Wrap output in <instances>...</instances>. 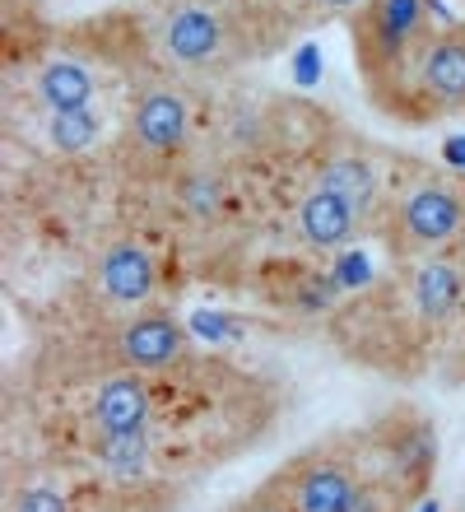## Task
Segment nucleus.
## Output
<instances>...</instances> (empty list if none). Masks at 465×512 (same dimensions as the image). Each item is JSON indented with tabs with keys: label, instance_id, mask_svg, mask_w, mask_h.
<instances>
[{
	"label": "nucleus",
	"instance_id": "11",
	"mask_svg": "<svg viewBox=\"0 0 465 512\" xmlns=\"http://www.w3.org/2000/svg\"><path fill=\"white\" fill-rule=\"evenodd\" d=\"M414 303H419V312H424L428 322L452 317L456 303H461V275H456V266L433 261V266L419 270V280H414Z\"/></svg>",
	"mask_w": 465,
	"mask_h": 512
},
{
	"label": "nucleus",
	"instance_id": "13",
	"mask_svg": "<svg viewBox=\"0 0 465 512\" xmlns=\"http://www.w3.org/2000/svg\"><path fill=\"white\" fill-rule=\"evenodd\" d=\"M98 140V122H93L89 108H70V112H56L52 117V145L61 154H80Z\"/></svg>",
	"mask_w": 465,
	"mask_h": 512
},
{
	"label": "nucleus",
	"instance_id": "6",
	"mask_svg": "<svg viewBox=\"0 0 465 512\" xmlns=\"http://www.w3.org/2000/svg\"><path fill=\"white\" fill-rule=\"evenodd\" d=\"M121 350L135 368H163L182 354V326L173 317H140V322L126 326Z\"/></svg>",
	"mask_w": 465,
	"mask_h": 512
},
{
	"label": "nucleus",
	"instance_id": "9",
	"mask_svg": "<svg viewBox=\"0 0 465 512\" xmlns=\"http://www.w3.org/2000/svg\"><path fill=\"white\" fill-rule=\"evenodd\" d=\"M219 42H224V24L205 10H182V14H173V24H168V47H173V56L186 61V66L214 61V56H219Z\"/></svg>",
	"mask_w": 465,
	"mask_h": 512
},
{
	"label": "nucleus",
	"instance_id": "2",
	"mask_svg": "<svg viewBox=\"0 0 465 512\" xmlns=\"http://www.w3.org/2000/svg\"><path fill=\"white\" fill-rule=\"evenodd\" d=\"M400 224L410 233V243H424V247H438L447 238H456L465 224V205L456 191L447 187H424L414 191L405 210H400Z\"/></svg>",
	"mask_w": 465,
	"mask_h": 512
},
{
	"label": "nucleus",
	"instance_id": "16",
	"mask_svg": "<svg viewBox=\"0 0 465 512\" xmlns=\"http://www.w3.org/2000/svg\"><path fill=\"white\" fill-rule=\"evenodd\" d=\"M321 5H326V10H354L359 0H321Z\"/></svg>",
	"mask_w": 465,
	"mask_h": 512
},
{
	"label": "nucleus",
	"instance_id": "3",
	"mask_svg": "<svg viewBox=\"0 0 465 512\" xmlns=\"http://www.w3.org/2000/svg\"><path fill=\"white\" fill-rule=\"evenodd\" d=\"M419 89L428 103H465V33H433L419 61Z\"/></svg>",
	"mask_w": 465,
	"mask_h": 512
},
{
	"label": "nucleus",
	"instance_id": "1",
	"mask_svg": "<svg viewBox=\"0 0 465 512\" xmlns=\"http://www.w3.org/2000/svg\"><path fill=\"white\" fill-rule=\"evenodd\" d=\"M424 24V0H372L368 10L354 19V42H359V61L368 70V84L382 89L405 61H419L428 47Z\"/></svg>",
	"mask_w": 465,
	"mask_h": 512
},
{
	"label": "nucleus",
	"instance_id": "10",
	"mask_svg": "<svg viewBox=\"0 0 465 512\" xmlns=\"http://www.w3.org/2000/svg\"><path fill=\"white\" fill-rule=\"evenodd\" d=\"M93 415H98L103 433H135V429H145L149 396H145V387H140V382L117 378V382H107V387L98 391Z\"/></svg>",
	"mask_w": 465,
	"mask_h": 512
},
{
	"label": "nucleus",
	"instance_id": "17",
	"mask_svg": "<svg viewBox=\"0 0 465 512\" xmlns=\"http://www.w3.org/2000/svg\"><path fill=\"white\" fill-rule=\"evenodd\" d=\"M252 512H293V508H284V503H256Z\"/></svg>",
	"mask_w": 465,
	"mask_h": 512
},
{
	"label": "nucleus",
	"instance_id": "14",
	"mask_svg": "<svg viewBox=\"0 0 465 512\" xmlns=\"http://www.w3.org/2000/svg\"><path fill=\"white\" fill-rule=\"evenodd\" d=\"M326 187L340 191V196H349V201H359V196H368L372 191V168L359 159H340L326 168Z\"/></svg>",
	"mask_w": 465,
	"mask_h": 512
},
{
	"label": "nucleus",
	"instance_id": "8",
	"mask_svg": "<svg viewBox=\"0 0 465 512\" xmlns=\"http://www.w3.org/2000/svg\"><path fill=\"white\" fill-rule=\"evenodd\" d=\"M135 140L149 149H177L186 140V108L173 94H149L135 108Z\"/></svg>",
	"mask_w": 465,
	"mask_h": 512
},
{
	"label": "nucleus",
	"instance_id": "7",
	"mask_svg": "<svg viewBox=\"0 0 465 512\" xmlns=\"http://www.w3.org/2000/svg\"><path fill=\"white\" fill-rule=\"evenodd\" d=\"M154 280H159V270H154V256L140 252V247H112L103 256V289L121 303H140V298L154 294Z\"/></svg>",
	"mask_w": 465,
	"mask_h": 512
},
{
	"label": "nucleus",
	"instance_id": "4",
	"mask_svg": "<svg viewBox=\"0 0 465 512\" xmlns=\"http://www.w3.org/2000/svg\"><path fill=\"white\" fill-rule=\"evenodd\" d=\"M359 485L340 461H312L293 485V512H349Z\"/></svg>",
	"mask_w": 465,
	"mask_h": 512
},
{
	"label": "nucleus",
	"instance_id": "5",
	"mask_svg": "<svg viewBox=\"0 0 465 512\" xmlns=\"http://www.w3.org/2000/svg\"><path fill=\"white\" fill-rule=\"evenodd\" d=\"M298 224H303L307 243L317 247H345L349 238H354V229H359V205L349 201V196H340V191L321 187L317 196H307L303 210H298Z\"/></svg>",
	"mask_w": 465,
	"mask_h": 512
},
{
	"label": "nucleus",
	"instance_id": "12",
	"mask_svg": "<svg viewBox=\"0 0 465 512\" xmlns=\"http://www.w3.org/2000/svg\"><path fill=\"white\" fill-rule=\"evenodd\" d=\"M38 94H42V103H47V108H52V112L89 108L93 80H89V70H84V66H75V61H56V66H47V70H42Z\"/></svg>",
	"mask_w": 465,
	"mask_h": 512
},
{
	"label": "nucleus",
	"instance_id": "15",
	"mask_svg": "<svg viewBox=\"0 0 465 512\" xmlns=\"http://www.w3.org/2000/svg\"><path fill=\"white\" fill-rule=\"evenodd\" d=\"M14 512H70V508H66L61 499H56L52 489H28V494H19Z\"/></svg>",
	"mask_w": 465,
	"mask_h": 512
}]
</instances>
